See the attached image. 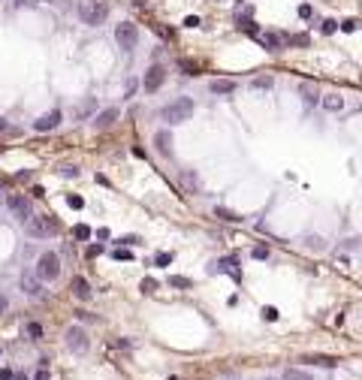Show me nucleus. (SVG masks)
Returning <instances> with one entry per match:
<instances>
[{
    "mask_svg": "<svg viewBox=\"0 0 362 380\" xmlns=\"http://www.w3.org/2000/svg\"><path fill=\"white\" fill-rule=\"evenodd\" d=\"M0 353H3V350H0Z\"/></svg>",
    "mask_w": 362,
    "mask_h": 380,
    "instance_id": "49",
    "label": "nucleus"
},
{
    "mask_svg": "<svg viewBox=\"0 0 362 380\" xmlns=\"http://www.w3.org/2000/svg\"><path fill=\"white\" fill-rule=\"evenodd\" d=\"M0 202H3V190H0Z\"/></svg>",
    "mask_w": 362,
    "mask_h": 380,
    "instance_id": "47",
    "label": "nucleus"
},
{
    "mask_svg": "<svg viewBox=\"0 0 362 380\" xmlns=\"http://www.w3.org/2000/svg\"><path fill=\"white\" fill-rule=\"evenodd\" d=\"M154 145H157V151L163 154V157H169L172 154V133L169 130H157L154 133Z\"/></svg>",
    "mask_w": 362,
    "mask_h": 380,
    "instance_id": "13",
    "label": "nucleus"
},
{
    "mask_svg": "<svg viewBox=\"0 0 362 380\" xmlns=\"http://www.w3.org/2000/svg\"><path fill=\"white\" fill-rule=\"evenodd\" d=\"M254 260H269V248L266 245H256L254 248Z\"/></svg>",
    "mask_w": 362,
    "mask_h": 380,
    "instance_id": "32",
    "label": "nucleus"
},
{
    "mask_svg": "<svg viewBox=\"0 0 362 380\" xmlns=\"http://www.w3.org/2000/svg\"><path fill=\"white\" fill-rule=\"evenodd\" d=\"M58 274H61V256L55 251H43L40 253V260H37V278L45 284L51 281H58Z\"/></svg>",
    "mask_w": 362,
    "mask_h": 380,
    "instance_id": "4",
    "label": "nucleus"
},
{
    "mask_svg": "<svg viewBox=\"0 0 362 380\" xmlns=\"http://www.w3.org/2000/svg\"><path fill=\"white\" fill-rule=\"evenodd\" d=\"M19 284H21V290L27 293L30 299H40V296H43V281L37 278V274H30V272H21V281H19Z\"/></svg>",
    "mask_w": 362,
    "mask_h": 380,
    "instance_id": "10",
    "label": "nucleus"
},
{
    "mask_svg": "<svg viewBox=\"0 0 362 380\" xmlns=\"http://www.w3.org/2000/svg\"><path fill=\"white\" fill-rule=\"evenodd\" d=\"M284 380H314L308 371H302V368H287L284 371Z\"/></svg>",
    "mask_w": 362,
    "mask_h": 380,
    "instance_id": "18",
    "label": "nucleus"
},
{
    "mask_svg": "<svg viewBox=\"0 0 362 380\" xmlns=\"http://www.w3.org/2000/svg\"><path fill=\"white\" fill-rule=\"evenodd\" d=\"M66 205H70V209H85V199L79 193H70V196H66Z\"/></svg>",
    "mask_w": 362,
    "mask_h": 380,
    "instance_id": "27",
    "label": "nucleus"
},
{
    "mask_svg": "<svg viewBox=\"0 0 362 380\" xmlns=\"http://www.w3.org/2000/svg\"><path fill=\"white\" fill-rule=\"evenodd\" d=\"M24 230L30 238H45L51 232H58V220H55V214H37V217L30 214L24 220Z\"/></svg>",
    "mask_w": 362,
    "mask_h": 380,
    "instance_id": "3",
    "label": "nucleus"
},
{
    "mask_svg": "<svg viewBox=\"0 0 362 380\" xmlns=\"http://www.w3.org/2000/svg\"><path fill=\"white\" fill-rule=\"evenodd\" d=\"M256 37H260V42H263L269 51H281V40H278V37H272V33H256Z\"/></svg>",
    "mask_w": 362,
    "mask_h": 380,
    "instance_id": "16",
    "label": "nucleus"
},
{
    "mask_svg": "<svg viewBox=\"0 0 362 380\" xmlns=\"http://www.w3.org/2000/svg\"><path fill=\"white\" fill-rule=\"evenodd\" d=\"M166 380H178V377H166Z\"/></svg>",
    "mask_w": 362,
    "mask_h": 380,
    "instance_id": "48",
    "label": "nucleus"
},
{
    "mask_svg": "<svg viewBox=\"0 0 362 380\" xmlns=\"http://www.w3.org/2000/svg\"><path fill=\"white\" fill-rule=\"evenodd\" d=\"M305 248H314V251H320V248H323V241H320L317 235H308V238H305Z\"/></svg>",
    "mask_w": 362,
    "mask_h": 380,
    "instance_id": "34",
    "label": "nucleus"
},
{
    "mask_svg": "<svg viewBox=\"0 0 362 380\" xmlns=\"http://www.w3.org/2000/svg\"><path fill=\"white\" fill-rule=\"evenodd\" d=\"M209 272H212V274H217V272H227V274H233L235 281L241 278V272L235 269V260H217V263H212V266H209Z\"/></svg>",
    "mask_w": 362,
    "mask_h": 380,
    "instance_id": "15",
    "label": "nucleus"
},
{
    "mask_svg": "<svg viewBox=\"0 0 362 380\" xmlns=\"http://www.w3.org/2000/svg\"><path fill=\"white\" fill-rule=\"evenodd\" d=\"M169 287H175V290H191L193 281H191V278H181V274H172V278H169Z\"/></svg>",
    "mask_w": 362,
    "mask_h": 380,
    "instance_id": "19",
    "label": "nucleus"
},
{
    "mask_svg": "<svg viewBox=\"0 0 362 380\" xmlns=\"http://www.w3.org/2000/svg\"><path fill=\"white\" fill-rule=\"evenodd\" d=\"M61 175L64 178H79V166H61Z\"/></svg>",
    "mask_w": 362,
    "mask_h": 380,
    "instance_id": "31",
    "label": "nucleus"
},
{
    "mask_svg": "<svg viewBox=\"0 0 362 380\" xmlns=\"http://www.w3.org/2000/svg\"><path fill=\"white\" fill-rule=\"evenodd\" d=\"M323 106H326V109H329V112H338V109L344 106V100H341L338 94H329V97H326V100H323Z\"/></svg>",
    "mask_w": 362,
    "mask_h": 380,
    "instance_id": "21",
    "label": "nucleus"
},
{
    "mask_svg": "<svg viewBox=\"0 0 362 380\" xmlns=\"http://www.w3.org/2000/svg\"><path fill=\"white\" fill-rule=\"evenodd\" d=\"M139 290H142V293H157V281H154V278H142Z\"/></svg>",
    "mask_w": 362,
    "mask_h": 380,
    "instance_id": "26",
    "label": "nucleus"
},
{
    "mask_svg": "<svg viewBox=\"0 0 362 380\" xmlns=\"http://www.w3.org/2000/svg\"><path fill=\"white\" fill-rule=\"evenodd\" d=\"M64 338H66V347H70L73 353H88V347H91L88 332H85L82 326H70V329L64 332Z\"/></svg>",
    "mask_w": 362,
    "mask_h": 380,
    "instance_id": "6",
    "label": "nucleus"
},
{
    "mask_svg": "<svg viewBox=\"0 0 362 380\" xmlns=\"http://www.w3.org/2000/svg\"><path fill=\"white\" fill-rule=\"evenodd\" d=\"M178 66L184 70V76H196V63H191V61H178Z\"/></svg>",
    "mask_w": 362,
    "mask_h": 380,
    "instance_id": "30",
    "label": "nucleus"
},
{
    "mask_svg": "<svg viewBox=\"0 0 362 380\" xmlns=\"http://www.w3.org/2000/svg\"><path fill=\"white\" fill-rule=\"evenodd\" d=\"M184 24H187V27H196V24H199V19H196V15H187V19H184Z\"/></svg>",
    "mask_w": 362,
    "mask_h": 380,
    "instance_id": "40",
    "label": "nucleus"
},
{
    "mask_svg": "<svg viewBox=\"0 0 362 380\" xmlns=\"http://www.w3.org/2000/svg\"><path fill=\"white\" fill-rule=\"evenodd\" d=\"M335 30H338V21H335V19L323 21V33H335Z\"/></svg>",
    "mask_w": 362,
    "mask_h": 380,
    "instance_id": "36",
    "label": "nucleus"
},
{
    "mask_svg": "<svg viewBox=\"0 0 362 380\" xmlns=\"http://www.w3.org/2000/svg\"><path fill=\"white\" fill-rule=\"evenodd\" d=\"M193 100L191 97H178V100H172L163 106V121H169V124H181V121H187L193 115Z\"/></svg>",
    "mask_w": 362,
    "mask_h": 380,
    "instance_id": "2",
    "label": "nucleus"
},
{
    "mask_svg": "<svg viewBox=\"0 0 362 380\" xmlns=\"http://www.w3.org/2000/svg\"><path fill=\"white\" fill-rule=\"evenodd\" d=\"M115 42L124 48V51H133L136 42H139V27H136L133 21H121L115 27Z\"/></svg>",
    "mask_w": 362,
    "mask_h": 380,
    "instance_id": "5",
    "label": "nucleus"
},
{
    "mask_svg": "<svg viewBox=\"0 0 362 380\" xmlns=\"http://www.w3.org/2000/svg\"><path fill=\"white\" fill-rule=\"evenodd\" d=\"M299 15H302V19H311V6H308V3L299 6Z\"/></svg>",
    "mask_w": 362,
    "mask_h": 380,
    "instance_id": "39",
    "label": "nucleus"
},
{
    "mask_svg": "<svg viewBox=\"0 0 362 380\" xmlns=\"http://www.w3.org/2000/svg\"><path fill=\"white\" fill-rule=\"evenodd\" d=\"M58 124H61V112L51 109V112H45V115H40L37 121H33V130L37 133H48V130H55Z\"/></svg>",
    "mask_w": 362,
    "mask_h": 380,
    "instance_id": "9",
    "label": "nucleus"
},
{
    "mask_svg": "<svg viewBox=\"0 0 362 380\" xmlns=\"http://www.w3.org/2000/svg\"><path fill=\"white\" fill-rule=\"evenodd\" d=\"M136 241H139L136 235H124V238H121V245H136Z\"/></svg>",
    "mask_w": 362,
    "mask_h": 380,
    "instance_id": "42",
    "label": "nucleus"
},
{
    "mask_svg": "<svg viewBox=\"0 0 362 380\" xmlns=\"http://www.w3.org/2000/svg\"><path fill=\"white\" fill-rule=\"evenodd\" d=\"M214 214H217V217H223V220H230V223H235V220H238L230 209H214Z\"/></svg>",
    "mask_w": 362,
    "mask_h": 380,
    "instance_id": "33",
    "label": "nucleus"
},
{
    "mask_svg": "<svg viewBox=\"0 0 362 380\" xmlns=\"http://www.w3.org/2000/svg\"><path fill=\"white\" fill-rule=\"evenodd\" d=\"M302 97H305V106H317V88H311V84H305L302 88Z\"/></svg>",
    "mask_w": 362,
    "mask_h": 380,
    "instance_id": "20",
    "label": "nucleus"
},
{
    "mask_svg": "<svg viewBox=\"0 0 362 380\" xmlns=\"http://www.w3.org/2000/svg\"><path fill=\"white\" fill-rule=\"evenodd\" d=\"M154 263H157L160 269H169V266H172V253H166V251H160L157 256H154Z\"/></svg>",
    "mask_w": 362,
    "mask_h": 380,
    "instance_id": "24",
    "label": "nucleus"
},
{
    "mask_svg": "<svg viewBox=\"0 0 362 380\" xmlns=\"http://www.w3.org/2000/svg\"><path fill=\"white\" fill-rule=\"evenodd\" d=\"M27 3H40V0H27Z\"/></svg>",
    "mask_w": 362,
    "mask_h": 380,
    "instance_id": "46",
    "label": "nucleus"
},
{
    "mask_svg": "<svg viewBox=\"0 0 362 380\" xmlns=\"http://www.w3.org/2000/svg\"><path fill=\"white\" fill-rule=\"evenodd\" d=\"M6 205H9L12 217H19L21 223L30 217V199H27L24 193H12V196H6Z\"/></svg>",
    "mask_w": 362,
    "mask_h": 380,
    "instance_id": "7",
    "label": "nucleus"
},
{
    "mask_svg": "<svg viewBox=\"0 0 362 380\" xmlns=\"http://www.w3.org/2000/svg\"><path fill=\"white\" fill-rule=\"evenodd\" d=\"M305 362H317L323 368H335L338 365V359H332V356H305Z\"/></svg>",
    "mask_w": 362,
    "mask_h": 380,
    "instance_id": "17",
    "label": "nucleus"
},
{
    "mask_svg": "<svg viewBox=\"0 0 362 380\" xmlns=\"http://www.w3.org/2000/svg\"><path fill=\"white\" fill-rule=\"evenodd\" d=\"M356 24H359L356 19H347V21H341V30H344V33H353V30H356Z\"/></svg>",
    "mask_w": 362,
    "mask_h": 380,
    "instance_id": "35",
    "label": "nucleus"
},
{
    "mask_svg": "<svg viewBox=\"0 0 362 380\" xmlns=\"http://www.w3.org/2000/svg\"><path fill=\"white\" fill-rule=\"evenodd\" d=\"M133 94H136V79L127 82V97H133Z\"/></svg>",
    "mask_w": 362,
    "mask_h": 380,
    "instance_id": "41",
    "label": "nucleus"
},
{
    "mask_svg": "<svg viewBox=\"0 0 362 380\" xmlns=\"http://www.w3.org/2000/svg\"><path fill=\"white\" fill-rule=\"evenodd\" d=\"M79 19H82L85 24H91V27L103 24V21L109 19L106 0H82V3H79Z\"/></svg>",
    "mask_w": 362,
    "mask_h": 380,
    "instance_id": "1",
    "label": "nucleus"
},
{
    "mask_svg": "<svg viewBox=\"0 0 362 380\" xmlns=\"http://www.w3.org/2000/svg\"><path fill=\"white\" fill-rule=\"evenodd\" d=\"M37 380H48V371H45V368H40V371H37Z\"/></svg>",
    "mask_w": 362,
    "mask_h": 380,
    "instance_id": "45",
    "label": "nucleus"
},
{
    "mask_svg": "<svg viewBox=\"0 0 362 380\" xmlns=\"http://www.w3.org/2000/svg\"><path fill=\"white\" fill-rule=\"evenodd\" d=\"M6 308H9V299H6V296H0V314H3Z\"/></svg>",
    "mask_w": 362,
    "mask_h": 380,
    "instance_id": "43",
    "label": "nucleus"
},
{
    "mask_svg": "<svg viewBox=\"0 0 362 380\" xmlns=\"http://www.w3.org/2000/svg\"><path fill=\"white\" fill-rule=\"evenodd\" d=\"M94 109H97V100H85L82 106L76 109V118H88V115H91Z\"/></svg>",
    "mask_w": 362,
    "mask_h": 380,
    "instance_id": "22",
    "label": "nucleus"
},
{
    "mask_svg": "<svg viewBox=\"0 0 362 380\" xmlns=\"http://www.w3.org/2000/svg\"><path fill=\"white\" fill-rule=\"evenodd\" d=\"M27 335H30L33 341H37V338H43V326H40V323H30V326H27Z\"/></svg>",
    "mask_w": 362,
    "mask_h": 380,
    "instance_id": "29",
    "label": "nucleus"
},
{
    "mask_svg": "<svg viewBox=\"0 0 362 380\" xmlns=\"http://www.w3.org/2000/svg\"><path fill=\"white\" fill-rule=\"evenodd\" d=\"M100 253H103V245H91L88 248V256H100Z\"/></svg>",
    "mask_w": 362,
    "mask_h": 380,
    "instance_id": "38",
    "label": "nucleus"
},
{
    "mask_svg": "<svg viewBox=\"0 0 362 380\" xmlns=\"http://www.w3.org/2000/svg\"><path fill=\"white\" fill-rule=\"evenodd\" d=\"M70 290H73V296L79 299V302H91L94 299V293H91V284L82 278V274H76L73 278V284H70Z\"/></svg>",
    "mask_w": 362,
    "mask_h": 380,
    "instance_id": "12",
    "label": "nucleus"
},
{
    "mask_svg": "<svg viewBox=\"0 0 362 380\" xmlns=\"http://www.w3.org/2000/svg\"><path fill=\"white\" fill-rule=\"evenodd\" d=\"M118 115H121V109L118 106H109V109H103V112H97L94 115V127L97 130H109L115 121H118Z\"/></svg>",
    "mask_w": 362,
    "mask_h": 380,
    "instance_id": "11",
    "label": "nucleus"
},
{
    "mask_svg": "<svg viewBox=\"0 0 362 380\" xmlns=\"http://www.w3.org/2000/svg\"><path fill=\"white\" fill-rule=\"evenodd\" d=\"M272 84H275L272 76H260V79H254V88H256V91H269Z\"/></svg>",
    "mask_w": 362,
    "mask_h": 380,
    "instance_id": "23",
    "label": "nucleus"
},
{
    "mask_svg": "<svg viewBox=\"0 0 362 380\" xmlns=\"http://www.w3.org/2000/svg\"><path fill=\"white\" fill-rule=\"evenodd\" d=\"M209 88H212V94H217V97H227V94H235L238 84H235L233 79H214Z\"/></svg>",
    "mask_w": 362,
    "mask_h": 380,
    "instance_id": "14",
    "label": "nucleus"
},
{
    "mask_svg": "<svg viewBox=\"0 0 362 380\" xmlns=\"http://www.w3.org/2000/svg\"><path fill=\"white\" fill-rule=\"evenodd\" d=\"M6 130H9V121H6V118H0V133H6Z\"/></svg>",
    "mask_w": 362,
    "mask_h": 380,
    "instance_id": "44",
    "label": "nucleus"
},
{
    "mask_svg": "<svg viewBox=\"0 0 362 380\" xmlns=\"http://www.w3.org/2000/svg\"><path fill=\"white\" fill-rule=\"evenodd\" d=\"M73 235H76L79 241H88V238H91V227H85V223H79V227L73 230Z\"/></svg>",
    "mask_w": 362,
    "mask_h": 380,
    "instance_id": "25",
    "label": "nucleus"
},
{
    "mask_svg": "<svg viewBox=\"0 0 362 380\" xmlns=\"http://www.w3.org/2000/svg\"><path fill=\"white\" fill-rule=\"evenodd\" d=\"M112 256H115V260H130V256H133V253H130V251H121V248H118V251H115Z\"/></svg>",
    "mask_w": 362,
    "mask_h": 380,
    "instance_id": "37",
    "label": "nucleus"
},
{
    "mask_svg": "<svg viewBox=\"0 0 362 380\" xmlns=\"http://www.w3.org/2000/svg\"><path fill=\"white\" fill-rule=\"evenodd\" d=\"M163 82H166V70L154 63L151 70L145 73V79H142V88H145L148 94H154V91H160V84H163Z\"/></svg>",
    "mask_w": 362,
    "mask_h": 380,
    "instance_id": "8",
    "label": "nucleus"
},
{
    "mask_svg": "<svg viewBox=\"0 0 362 380\" xmlns=\"http://www.w3.org/2000/svg\"><path fill=\"white\" fill-rule=\"evenodd\" d=\"M263 320H269V323H275V320H278V308H272V305H266V308H263Z\"/></svg>",
    "mask_w": 362,
    "mask_h": 380,
    "instance_id": "28",
    "label": "nucleus"
}]
</instances>
